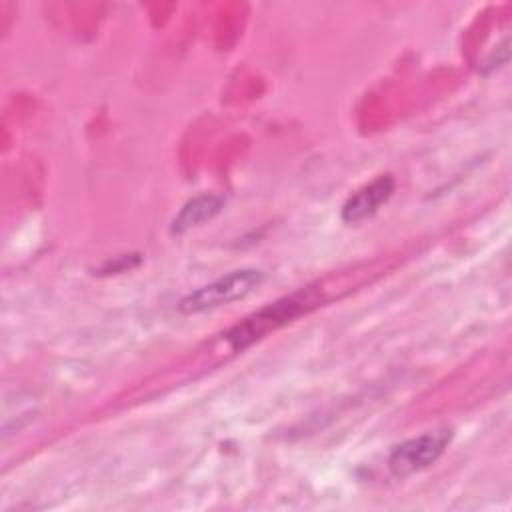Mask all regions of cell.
<instances>
[{
    "label": "cell",
    "mask_w": 512,
    "mask_h": 512,
    "mask_svg": "<svg viewBox=\"0 0 512 512\" xmlns=\"http://www.w3.org/2000/svg\"><path fill=\"white\" fill-rule=\"evenodd\" d=\"M394 192V178L384 174L378 176L376 180H372L370 184L362 186L360 190H356L344 204L340 210V218L348 224H356L366 220L368 216H372L384 202H388V198Z\"/></svg>",
    "instance_id": "4"
},
{
    "label": "cell",
    "mask_w": 512,
    "mask_h": 512,
    "mask_svg": "<svg viewBox=\"0 0 512 512\" xmlns=\"http://www.w3.org/2000/svg\"><path fill=\"white\" fill-rule=\"evenodd\" d=\"M314 302H316V298L312 296L310 290H306V292L302 290V292L290 294L282 300L270 302L268 306L260 308L258 312H254L252 316H248L240 324H236L226 334V340L234 350H244L258 338L266 336L268 332L284 326L286 322H290L296 316H300L302 312H306L310 306H314Z\"/></svg>",
    "instance_id": "1"
},
{
    "label": "cell",
    "mask_w": 512,
    "mask_h": 512,
    "mask_svg": "<svg viewBox=\"0 0 512 512\" xmlns=\"http://www.w3.org/2000/svg\"><path fill=\"white\" fill-rule=\"evenodd\" d=\"M452 440V430L442 428L434 432H424L420 436L408 438L392 448L388 456V468L394 476L404 478L416 474L430 464H434Z\"/></svg>",
    "instance_id": "3"
},
{
    "label": "cell",
    "mask_w": 512,
    "mask_h": 512,
    "mask_svg": "<svg viewBox=\"0 0 512 512\" xmlns=\"http://www.w3.org/2000/svg\"><path fill=\"white\" fill-rule=\"evenodd\" d=\"M264 280V272L258 268H240L232 270L194 292L186 294L178 302V310L182 314H200L206 310H214L218 306H226L230 302H236L240 298H246L252 294Z\"/></svg>",
    "instance_id": "2"
},
{
    "label": "cell",
    "mask_w": 512,
    "mask_h": 512,
    "mask_svg": "<svg viewBox=\"0 0 512 512\" xmlns=\"http://www.w3.org/2000/svg\"><path fill=\"white\" fill-rule=\"evenodd\" d=\"M138 262H140L138 254H124V256H118L114 262L108 260V262L102 266L100 274H116V272H122V270H130V268H134Z\"/></svg>",
    "instance_id": "6"
},
{
    "label": "cell",
    "mask_w": 512,
    "mask_h": 512,
    "mask_svg": "<svg viewBox=\"0 0 512 512\" xmlns=\"http://www.w3.org/2000/svg\"><path fill=\"white\" fill-rule=\"evenodd\" d=\"M224 206V200L214 194H202L192 200H188L180 212L172 218L170 232L172 234H184L208 220H212Z\"/></svg>",
    "instance_id": "5"
}]
</instances>
